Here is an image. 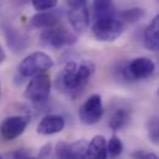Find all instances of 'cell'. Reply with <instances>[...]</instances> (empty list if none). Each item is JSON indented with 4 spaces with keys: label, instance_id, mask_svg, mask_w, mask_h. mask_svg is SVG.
I'll return each mask as SVG.
<instances>
[{
    "label": "cell",
    "instance_id": "d6986e66",
    "mask_svg": "<svg viewBox=\"0 0 159 159\" xmlns=\"http://www.w3.org/2000/svg\"><path fill=\"white\" fill-rule=\"evenodd\" d=\"M147 134L153 144L159 146V116L151 117L147 122Z\"/></svg>",
    "mask_w": 159,
    "mask_h": 159
},
{
    "label": "cell",
    "instance_id": "d4e9b609",
    "mask_svg": "<svg viewBox=\"0 0 159 159\" xmlns=\"http://www.w3.org/2000/svg\"><path fill=\"white\" fill-rule=\"evenodd\" d=\"M0 159H4V158H2V157H1V156H0Z\"/></svg>",
    "mask_w": 159,
    "mask_h": 159
},
{
    "label": "cell",
    "instance_id": "484cf974",
    "mask_svg": "<svg viewBox=\"0 0 159 159\" xmlns=\"http://www.w3.org/2000/svg\"><path fill=\"white\" fill-rule=\"evenodd\" d=\"M158 95H159V89H158Z\"/></svg>",
    "mask_w": 159,
    "mask_h": 159
},
{
    "label": "cell",
    "instance_id": "5bb4252c",
    "mask_svg": "<svg viewBox=\"0 0 159 159\" xmlns=\"http://www.w3.org/2000/svg\"><path fill=\"white\" fill-rule=\"evenodd\" d=\"M107 142L104 136H95L86 148V159H107Z\"/></svg>",
    "mask_w": 159,
    "mask_h": 159
},
{
    "label": "cell",
    "instance_id": "5b68a950",
    "mask_svg": "<svg viewBox=\"0 0 159 159\" xmlns=\"http://www.w3.org/2000/svg\"><path fill=\"white\" fill-rule=\"evenodd\" d=\"M51 94V78L47 73H41L30 80L25 89V98L34 104H44Z\"/></svg>",
    "mask_w": 159,
    "mask_h": 159
},
{
    "label": "cell",
    "instance_id": "2e32d148",
    "mask_svg": "<svg viewBox=\"0 0 159 159\" xmlns=\"http://www.w3.org/2000/svg\"><path fill=\"white\" fill-rule=\"evenodd\" d=\"M128 120H129V112H128L126 109L120 107V109H116V110L111 114V116H110L107 123H109V127H110L111 129L119 131V129L123 128V127L127 125Z\"/></svg>",
    "mask_w": 159,
    "mask_h": 159
},
{
    "label": "cell",
    "instance_id": "3957f363",
    "mask_svg": "<svg viewBox=\"0 0 159 159\" xmlns=\"http://www.w3.org/2000/svg\"><path fill=\"white\" fill-rule=\"evenodd\" d=\"M41 43L46 47L59 49L62 47L73 46L77 42V36L62 25H54L52 27L42 30L40 36Z\"/></svg>",
    "mask_w": 159,
    "mask_h": 159
},
{
    "label": "cell",
    "instance_id": "4316f807",
    "mask_svg": "<svg viewBox=\"0 0 159 159\" xmlns=\"http://www.w3.org/2000/svg\"><path fill=\"white\" fill-rule=\"evenodd\" d=\"M157 1H158V2H159V0H157Z\"/></svg>",
    "mask_w": 159,
    "mask_h": 159
},
{
    "label": "cell",
    "instance_id": "44dd1931",
    "mask_svg": "<svg viewBox=\"0 0 159 159\" xmlns=\"http://www.w3.org/2000/svg\"><path fill=\"white\" fill-rule=\"evenodd\" d=\"M58 5V0H32V6L35 10L40 11H48L54 9Z\"/></svg>",
    "mask_w": 159,
    "mask_h": 159
},
{
    "label": "cell",
    "instance_id": "e0dca14e",
    "mask_svg": "<svg viewBox=\"0 0 159 159\" xmlns=\"http://www.w3.org/2000/svg\"><path fill=\"white\" fill-rule=\"evenodd\" d=\"M144 16H146V10L142 9V7L127 9V10H123L119 14V19L123 24L125 22H128V24L137 22V21L142 20Z\"/></svg>",
    "mask_w": 159,
    "mask_h": 159
},
{
    "label": "cell",
    "instance_id": "7402d4cb",
    "mask_svg": "<svg viewBox=\"0 0 159 159\" xmlns=\"http://www.w3.org/2000/svg\"><path fill=\"white\" fill-rule=\"evenodd\" d=\"M136 159H159V157L154 153H146V152H137L134 154Z\"/></svg>",
    "mask_w": 159,
    "mask_h": 159
},
{
    "label": "cell",
    "instance_id": "ffe728a7",
    "mask_svg": "<svg viewBox=\"0 0 159 159\" xmlns=\"http://www.w3.org/2000/svg\"><path fill=\"white\" fill-rule=\"evenodd\" d=\"M123 151V144L122 141L117 136H112L107 143V154L111 158H117Z\"/></svg>",
    "mask_w": 159,
    "mask_h": 159
},
{
    "label": "cell",
    "instance_id": "ac0fdd59",
    "mask_svg": "<svg viewBox=\"0 0 159 159\" xmlns=\"http://www.w3.org/2000/svg\"><path fill=\"white\" fill-rule=\"evenodd\" d=\"M6 39L9 47L14 48V51H22L26 47V39L22 37L17 31L14 29H6Z\"/></svg>",
    "mask_w": 159,
    "mask_h": 159
},
{
    "label": "cell",
    "instance_id": "8fae6325",
    "mask_svg": "<svg viewBox=\"0 0 159 159\" xmlns=\"http://www.w3.org/2000/svg\"><path fill=\"white\" fill-rule=\"evenodd\" d=\"M66 121L61 115H47L37 125V133L42 136H51L63 131Z\"/></svg>",
    "mask_w": 159,
    "mask_h": 159
},
{
    "label": "cell",
    "instance_id": "cb8c5ba5",
    "mask_svg": "<svg viewBox=\"0 0 159 159\" xmlns=\"http://www.w3.org/2000/svg\"><path fill=\"white\" fill-rule=\"evenodd\" d=\"M4 59H5V52H4L2 47L0 46V63H2V62H4Z\"/></svg>",
    "mask_w": 159,
    "mask_h": 159
},
{
    "label": "cell",
    "instance_id": "9a60e30c",
    "mask_svg": "<svg viewBox=\"0 0 159 159\" xmlns=\"http://www.w3.org/2000/svg\"><path fill=\"white\" fill-rule=\"evenodd\" d=\"M93 10H94V19L116 15L114 0H94Z\"/></svg>",
    "mask_w": 159,
    "mask_h": 159
},
{
    "label": "cell",
    "instance_id": "277c9868",
    "mask_svg": "<svg viewBox=\"0 0 159 159\" xmlns=\"http://www.w3.org/2000/svg\"><path fill=\"white\" fill-rule=\"evenodd\" d=\"M53 59L47 53L34 52L22 59V62L19 66V73L24 78H32L37 74L46 73L48 69L53 67Z\"/></svg>",
    "mask_w": 159,
    "mask_h": 159
},
{
    "label": "cell",
    "instance_id": "603a6c76",
    "mask_svg": "<svg viewBox=\"0 0 159 159\" xmlns=\"http://www.w3.org/2000/svg\"><path fill=\"white\" fill-rule=\"evenodd\" d=\"M14 159H37L35 157H31L27 151H17L16 153H14Z\"/></svg>",
    "mask_w": 159,
    "mask_h": 159
},
{
    "label": "cell",
    "instance_id": "7c38bea8",
    "mask_svg": "<svg viewBox=\"0 0 159 159\" xmlns=\"http://www.w3.org/2000/svg\"><path fill=\"white\" fill-rule=\"evenodd\" d=\"M61 20V14H58V11L48 10V11H40L36 15H34L30 20V25L35 29H48L52 27L54 25H58Z\"/></svg>",
    "mask_w": 159,
    "mask_h": 159
},
{
    "label": "cell",
    "instance_id": "9c48e42d",
    "mask_svg": "<svg viewBox=\"0 0 159 159\" xmlns=\"http://www.w3.org/2000/svg\"><path fill=\"white\" fill-rule=\"evenodd\" d=\"M29 117L25 116H10L2 121L0 126V133L4 139L14 141L20 137L29 125Z\"/></svg>",
    "mask_w": 159,
    "mask_h": 159
},
{
    "label": "cell",
    "instance_id": "4fadbf2b",
    "mask_svg": "<svg viewBox=\"0 0 159 159\" xmlns=\"http://www.w3.org/2000/svg\"><path fill=\"white\" fill-rule=\"evenodd\" d=\"M143 42L147 49L152 52L159 51V14L156 15L143 34Z\"/></svg>",
    "mask_w": 159,
    "mask_h": 159
},
{
    "label": "cell",
    "instance_id": "52a82bcc",
    "mask_svg": "<svg viewBox=\"0 0 159 159\" xmlns=\"http://www.w3.org/2000/svg\"><path fill=\"white\" fill-rule=\"evenodd\" d=\"M156 70V64L147 57L132 59L123 68V77L127 80H143L149 78Z\"/></svg>",
    "mask_w": 159,
    "mask_h": 159
},
{
    "label": "cell",
    "instance_id": "ba28073f",
    "mask_svg": "<svg viewBox=\"0 0 159 159\" xmlns=\"http://www.w3.org/2000/svg\"><path fill=\"white\" fill-rule=\"evenodd\" d=\"M79 119L85 125H95L98 123L104 115V105L100 95L94 94L89 96L79 109Z\"/></svg>",
    "mask_w": 159,
    "mask_h": 159
},
{
    "label": "cell",
    "instance_id": "6da1fadb",
    "mask_svg": "<svg viewBox=\"0 0 159 159\" xmlns=\"http://www.w3.org/2000/svg\"><path fill=\"white\" fill-rule=\"evenodd\" d=\"M94 70L95 66L91 62H68L58 74L56 85L66 95L75 98L85 89Z\"/></svg>",
    "mask_w": 159,
    "mask_h": 159
},
{
    "label": "cell",
    "instance_id": "30bf717a",
    "mask_svg": "<svg viewBox=\"0 0 159 159\" xmlns=\"http://www.w3.org/2000/svg\"><path fill=\"white\" fill-rule=\"evenodd\" d=\"M86 141H78L73 143L59 142L56 147V156L58 159H86Z\"/></svg>",
    "mask_w": 159,
    "mask_h": 159
},
{
    "label": "cell",
    "instance_id": "7a4b0ae2",
    "mask_svg": "<svg viewBox=\"0 0 159 159\" xmlns=\"http://www.w3.org/2000/svg\"><path fill=\"white\" fill-rule=\"evenodd\" d=\"M125 31V24L115 16L95 19L93 25V35L100 42H114Z\"/></svg>",
    "mask_w": 159,
    "mask_h": 159
},
{
    "label": "cell",
    "instance_id": "8992f818",
    "mask_svg": "<svg viewBox=\"0 0 159 159\" xmlns=\"http://www.w3.org/2000/svg\"><path fill=\"white\" fill-rule=\"evenodd\" d=\"M69 11L68 20L70 26L77 32H84L90 25V12L86 0H68Z\"/></svg>",
    "mask_w": 159,
    "mask_h": 159
}]
</instances>
